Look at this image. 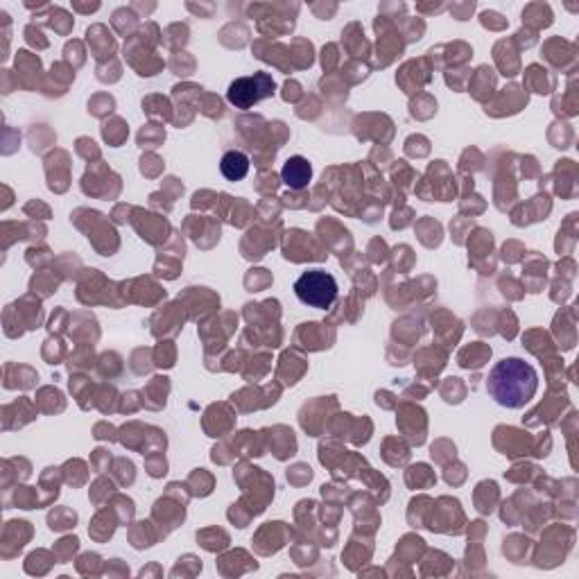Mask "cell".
Returning a JSON list of instances; mask_svg holds the SVG:
<instances>
[{
	"label": "cell",
	"mask_w": 579,
	"mask_h": 579,
	"mask_svg": "<svg viewBox=\"0 0 579 579\" xmlns=\"http://www.w3.org/2000/svg\"><path fill=\"white\" fill-rule=\"evenodd\" d=\"M281 177H283V184L301 190L310 184V177H313V168H310L308 159L304 157H292L285 161V166L281 170Z\"/></svg>",
	"instance_id": "obj_4"
},
{
	"label": "cell",
	"mask_w": 579,
	"mask_h": 579,
	"mask_svg": "<svg viewBox=\"0 0 579 579\" xmlns=\"http://www.w3.org/2000/svg\"><path fill=\"white\" fill-rule=\"evenodd\" d=\"M274 95V80L267 73H254L252 77H238L231 82L227 100L236 109H252L258 102Z\"/></svg>",
	"instance_id": "obj_3"
},
{
	"label": "cell",
	"mask_w": 579,
	"mask_h": 579,
	"mask_svg": "<svg viewBox=\"0 0 579 579\" xmlns=\"http://www.w3.org/2000/svg\"><path fill=\"white\" fill-rule=\"evenodd\" d=\"M220 170H222V175L227 177L229 181L245 179L247 172H249V157H247L245 152L231 150V152H227V154H224V157H222Z\"/></svg>",
	"instance_id": "obj_5"
},
{
	"label": "cell",
	"mask_w": 579,
	"mask_h": 579,
	"mask_svg": "<svg viewBox=\"0 0 579 579\" xmlns=\"http://www.w3.org/2000/svg\"><path fill=\"white\" fill-rule=\"evenodd\" d=\"M539 387V376L530 362L521 358H505L491 369L487 392L498 405L507 410L525 408L534 399Z\"/></svg>",
	"instance_id": "obj_1"
},
{
	"label": "cell",
	"mask_w": 579,
	"mask_h": 579,
	"mask_svg": "<svg viewBox=\"0 0 579 579\" xmlns=\"http://www.w3.org/2000/svg\"><path fill=\"white\" fill-rule=\"evenodd\" d=\"M295 295L301 304L317 310H326L331 308L333 301L337 299V281L333 279V274H328L324 270H310L297 279Z\"/></svg>",
	"instance_id": "obj_2"
}]
</instances>
